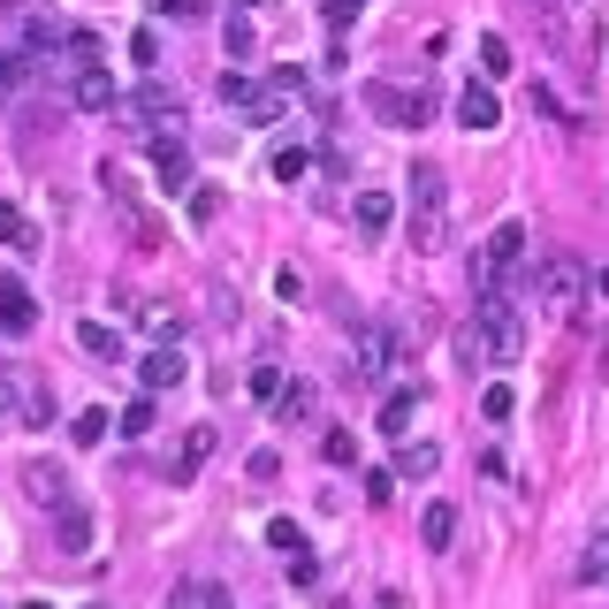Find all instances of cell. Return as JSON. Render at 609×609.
Returning a JSON list of instances; mask_svg holds the SVG:
<instances>
[{
  "label": "cell",
  "instance_id": "6da1fadb",
  "mask_svg": "<svg viewBox=\"0 0 609 609\" xmlns=\"http://www.w3.org/2000/svg\"><path fill=\"white\" fill-rule=\"evenodd\" d=\"M450 244V175L435 160L412 168V252H443Z\"/></svg>",
  "mask_w": 609,
  "mask_h": 609
},
{
  "label": "cell",
  "instance_id": "7a4b0ae2",
  "mask_svg": "<svg viewBox=\"0 0 609 609\" xmlns=\"http://www.w3.org/2000/svg\"><path fill=\"white\" fill-rule=\"evenodd\" d=\"M518 267H526V221H503V229L480 244V260H472V290H480V298H503Z\"/></svg>",
  "mask_w": 609,
  "mask_h": 609
},
{
  "label": "cell",
  "instance_id": "3957f363",
  "mask_svg": "<svg viewBox=\"0 0 609 609\" xmlns=\"http://www.w3.org/2000/svg\"><path fill=\"white\" fill-rule=\"evenodd\" d=\"M533 298L549 304V312H579V298H587V267H579L572 252H549V260L533 267Z\"/></svg>",
  "mask_w": 609,
  "mask_h": 609
},
{
  "label": "cell",
  "instance_id": "277c9868",
  "mask_svg": "<svg viewBox=\"0 0 609 609\" xmlns=\"http://www.w3.org/2000/svg\"><path fill=\"white\" fill-rule=\"evenodd\" d=\"M366 107H374L381 123H397V130H420V123L435 115V100H427L420 84H366Z\"/></svg>",
  "mask_w": 609,
  "mask_h": 609
},
{
  "label": "cell",
  "instance_id": "5b68a950",
  "mask_svg": "<svg viewBox=\"0 0 609 609\" xmlns=\"http://www.w3.org/2000/svg\"><path fill=\"white\" fill-rule=\"evenodd\" d=\"M351 351H358V381H381V374H389V366L404 358V335H397L389 320H358Z\"/></svg>",
  "mask_w": 609,
  "mask_h": 609
},
{
  "label": "cell",
  "instance_id": "8992f818",
  "mask_svg": "<svg viewBox=\"0 0 609 609\" xmlns=\"http://www.w3.org/2000/svg\"><path fill=\"white\" fill-rule=\"evenodd\" d=\"M123 115H130V123H138V130H146V138H168V123H183V100H175V92H168V84H138V92H130V100H123Z\"/></svg>",
  "mask_w": 609,
  "mask_h": 609
},
{
  "label": "cell",
  "instance_id": "52a82bcc",
  "mask_svg": "<svg viewBox=\"0 0 609 609\" xmlns=\"http://www.w3.org/2000/svg\"><path fill=\"white\" fill-rule=\"evenodd\" d=\"M214 443H221L214 427H183V443L168 450V480H175V487H191V480L206 472V457H214Z\"/></svg>",
  "mask_w": 609,
  "mask_h": 609
},
{
  "label": "cell",
  "instance_id": "ba28073f",
  "mask_svg": "<svg viewBox=\"0 0 609 609\" xmlns=\"http://www.w3.org/2000/svg\"><path fill=\"white\" fill-rule=\"evenodd\" d=\"M23 495H31L38 510H61V503H69V472H61L54 457H31V464H23Z\"/></svg>",
  "mask_w": 609,
  "mask_h": 609
},
{
  "label": "cell",
  "instance_id": "9c48e42d",
  "mask_svg": "<svg viewBox=\"0 0 609 609\" xmlns=\"http://www.w3.org/2000/svg\"><path fill=\"white\" fill-rule=\"evenodd\" d=\"M183 374H191V358H183L175 343H152L146 358H138V381H146V397H160V389H175Z\"/></svg>",
  "mask_w": 609,
  "mask_h": 609
},
{
  "label": "cell",
  "instance_id": "30bf717a",
  "mask_svg": "<svg viewBox=\"0 0 609 609\" xmlns=\"http://www.w3.org/2000/svg\"><path fill=\"white\" fill-rule=\"evenodd\" d=\"M69 100H77L84 115H100V107H115V77H107L100 61H84V69L69 77Z\"/></svg>",
  "mask_w": 609,
  "mask_h": 609
},
{
  "label": "cell",
  "instance_id": "8fae6325",
  "mask_svg": "<svg viewBox=\"0 0 609 609\" xmlns=\"http://www.w3.org/2000/svg\"><path fill=\"white\" fill-rule=\"evenodd\" d=\"M457 123H464V130H495V123H503V107H495V84H480V77H472V84L457 92Z\"/></svg>",
  "mask_w": 609,
  "mask_h": 609
},
{
  "label": "cell",
  "instance_id": "7c38bea8",
  "mask_svg": "<svg viewBox=\"0 0 609 609\" xmlns=\"http://www.w3.org/2000/svg\"><path fill=\"white\" fill-rule=\"evenodd\" d=\"M457 366H495V328H487V312H472L464 328H457Z\"/></svg>",
  "mask_w": 609,
  "mask_h": 609
},
{
  "label": "cell",
  "instance_id": "4fadbf2b",
  "mask_svg": "<svg viewBox=\"0 0 609 609\" xmlns=\"http://www.w3.org/2000/svg\"><path fill=\"white\" fill-rule=\"evenodd\" d=\"M152 175H160V191H191V152H183V138H152Z\"/></svg>",
  "mask_w": 609,
  "mask_h": 609
},
{
  "label": "cell",
  "instance_id": "5bb4252c",
  "mask_svg": "<svg viewBox=\"0 0 609 609\" xmlns=\"http://www.w3.org/2000/svg\"><path fill=\"white\" fill-rule=\"evenodd\" d=\"M54 541H61V556H84L92 549V510L84 503H61L54 510Z\"/></svg>",
  "mask_w": 609,
  "mask_h": 609
},
{
  "label": "cell",
  "instance_id": "9a60e30c",
  "mask_svg": "<svg viewBox=\"0 0 609 609\" xmlns=\"http://www.w3.org/2000/svg\"><path fill=\"white\" fill-rule=\"evenodd\" d=\"M351 221H358L366 237H381V229L397 221V198H389V191H358V198H351Z\"/></svg>",
  "mask_w": 609,
  "mask_h": 609
},
{
  "label": "cell",
  "instance_id": "2e32d148",
  "mask_svg": "<svg viewBox=\"0 0 609 609\" xmlns=\"http://www.w3.org/2000/svg\"><path fill=\"white\" fill-rule=\"evenodd\" d=\"M0 328H8V335L38 328V304H31V290H23V283H0Z\"/></svg>",
  "mask_w": 609,
  "mask_h": 609
},
{
  "label": "cell",
  "instance_id": "e0dca14e",
  "mask_svg": "<svg viewBox=\"0 0 609 609\" xmlns=\"http://www.w3.org/2000/svg\"><path fill=\"white\" fill-rule=\"evenodd\" d=\"M435 464H443L435 443H397V464H389V472H397V480H435Z\"/></svg>",
  "mask_w": 609,
  "mask_h": 609
},
{
  "label": "cell",
  "instance_id": "ac0fdd59",
  "mask_svg": "<svg viewBox=\"0 0 609 609\" xmlns=\"http://www.w3.org/2000/svg\"><path fill=\"white\" fill-rule=\"evenodd\" d=\"M77 343H84V358H100V366L123 358V335H115L107 320H77Z\"/></svg>",
  "mask_w": 609,
  "mask_h": 609
},
{
  "label": "cell",
  "instance_id": "d6986e66",
  "mask_svg": "<svg viewBox=\"0 0 609 609\" xmlns=\"http://www.w3.org/2000/svg\"><path fill=\"white\" fill-rule=\"evenodd\" d=\"M312 404H320V397H312V381H283L275 420H283V427H298V420H312Z\"/></svg>",
  "mask_w": 609,
  "mask_h": 609
},
{
  "label": "cell",
  "instance_id": "ffe728a7",
  "mask_svg": "<svg viewBox=\"0 0 609 609\" xmlns=\"http://www.w3.org/2000/svg\"><path fill=\"white\" fill-rule=\"evenodd\" d=\"M412 412H420V397H412V389H397V397L381 404V435H389V443H404V435H412Z\"/></svg>",
  "mask_w": 609,
  "mask_h": 609
},
{
  "label": "cell",
  "instance_id": "44dd1931",
  "mask_svg": "<svg viewBox=\"0 0 609 609\" xmlns=\"http://www.w3.org/2000/svg\"><path fill=\"white\" fill-rule=\"evenodd\" d=\"M579 579L595 587V579H609V518L587 533V549H579Z\"/></svg>",
  "mask_w": 609,
  "mask_h": 609
},
{
  "label": "cell",
  "instance_id": "7402d4cb",
  "mask_svg": "<svg viewBox=\"0 0 609 609\" xmlns=\"http://www.w3.org/2000/svg\"><path fill=\"white\" fill-rule=\"evenodd\" d=\"M420 541H427V549H450V541H457V510H450V503H427V518H420Z\"/></svg>",
  "mask_w": 609,
  "mask_h": 609
},
{
  "label": "cell",
  "instance_id": "603a6c76",
  "mask_svg": "<svg viewBox=\"0 0 609 609\" xmlns=\"http://www.w3.org/2000/svg\"><path fill=\"white\" fill-rule=\"evenodd\" d=\"M510 69H518V61H510V38H495V31H487V38H480V77H487V84H503Z\"/></svg>",
  "mask_w": 609,
  "mask_h": 609
},
{
  "label": "cell",
  "instance_id": "cb8c5ba5",
  "mask_svg": "<svg viewBox=\"0 0 609 609\" xmlns=\"http://www.w3.org/2000/svg\"><path fill=\"white\" fill-rule=\"evenodd\" d=\"M107 435H115V420H107V412H100V404H92V412H77V420H69V443H84V450H92V443H107Z\"/></svg>",
  "mask_w": 609,
  "mask_h": 609
},
{
  "label": "cell",
  "instance_id": "d4e9b609",
  "mask_svg": "<svg viewBox=\"0 0 609 609\" xmlns=\"http://www.w3.org/2000/svg\"><path fill=\"white\" fill-rule=\"evenodd\" d=\"M0 244H8V252H31V244H38L31 221H23V206H8V198H0Z\"/></svg>",
  "mask_w": 609,
  "mask_h": 609
},
{
  "label": "cell",
  "instance_id": "484cf974",
  "mask_svg": "<svg viewBox=\"0 0 609 609\" xmlns=\"http://www.w3.org/2000/svg\"><path fill=\"white\" fill-rule=\"evenodd\" d=\"M168 609H221V587H206V579H183V587L168 595Z\"/></svg>",
  "mask_w": 609,
  "mask_h": 609
},
{
  "label": "cell",
  "instance_id": "4316f807",
  "mask_svg": "<svg viewBox=\"0 0 609 609\" xmlns=\"http://www.w3.org/2000/svg\"><path fill=\"white\" fill-rule=\"evenodd\" d=\"M267 549H283V564H290V556H312V549H304V533L290 526V518H275V526H267Z\"/></svg>",
  "mask_w": 609,
  "mask_h": 609
},
{
  "label": "cell",
  "instance_id": "83f0119b",
  "mask_svg": "<svg viewBox=\"0 0 609 609\" xmlns=\"http://www.w3.org/2000/svg\"><path fill=\"white\" fill-rule=\"evenodd\" d=\"M221 46H229V54L244 61V54L260 46V38H252V15H229V23H221Z\"/></svg>",
  "mask_w": 609,
  "mask_h": 609
},
{
  "label": "cell",
  "instance_id": "f1b7e54d",
  "mask_svg": "<svg viewBox=\"0 0 609 609\" xmlns=\"http://www.w3.org/2000/svg\"><path fill=\"white\" fill-rule=\"evenodd\" d=\"M480 412H487V420H510V412H518V389H510V381H487Z\"/></svg>",
  "mask_w": 609,
  "mask_h": 609
},
{
  "label": "cell",
  "instance_id": "f546056e",
  "mask_svg": "<svg viewBox=\"0 0 609 609\" xmlns=\"http://www.w3.org/2000/svg\"><path fill=\"white\" fill-rule=\"evenodd\" d=\"M152 427H160V420H152V397H138V404L115 420V435H152Z\"/></svg>",
  "mask_w": 609,
  "mask_h": 609
},
{
  "label": "cell",
  "instance_id": "4dcf8cb0",
  "mask_svg": "<svg viewBox=\"0 0 609 609\" xmlns=\"http://www.w3.org/2000/svg\"><path fill=\"white\" fill-rule=\"evenodd\" d=\"M320 457H328V464H358V443H351L343 427H328V435H320Z\"/></svg>",
  "mask_w": 609,
  "mask_h": 609
},
{
  "label": "cell",
  "instance_id": "1f68e13d",
  "mask_svg": "<svg viewBox=\"0 0 609 609\" xmlns=\"http://www.w3.org/2000/svg\"><path fill=\"white\" fill-rule=\"evenodd\" d=\"M304 168H312V152H304V146H283V152H275V183H298Z\"/></svg>",
  "mask_w": 609,
  "mask_h": 609
},
{
  "label": "cell",
  "instance_id": "d6a6232c",
  "mask_svg": "<svg viewBox=\"0 0 609 609\" xmlns=\"http://www.w3.org/2000/svg\"><path fill=\"white\" fill-rule=\"evenodd\" d=\"M15 84H31V61H23V54H8V46H0V100H8V92H15Z\"/></svg>",
  "mask_w": 609,
  "mask_h": 609
},
{
  "label": "cell",
  "instance_id": "836d02e7",
  "mask_svg": "<svg viewBox=\"0 0 609 609\" xmlns=\"http://www.w3.org/2000/svg\"><path fill=\"white\" fill-rule=\"evenodd\" d=\"M221 100H229V107H252L260 84H252V77H221Z\"/></svg>",
  "mask_w": 609,
  "mask_h": 609
},
{
  "label": "cell",
  "instance_id": "e575fe53",
  "mask_svg": "<svg viewBox=\"0 0 609 609\" xmlns=\"http://www.w3.org/2000/svg\"><path fill=\"white\" fill-rule=\"evenodd\" d=\"M252 397H283V366H275V358L252 366Z\"/></svg>",
  "mask_w": 609,
  "mask_h": 609
},
{
  "label": "cell",
  "instance_id": "d590c367",
  "mask_svg": "<svg viewBox=\"0 0 609 609\" xmlns=\"http://www.w3.org/2000/svg\"><path fill=\"white\" fill-rule=\"evenodd\" d=\"M320 15H328V31H343V23H358V15H366V0H328Z\"/></svg>",
  "mask_w": 609,
  "mask_h": 609
},
{
  "label": "cell",
  "instance_id": "8d00e7d4",
  "mask_svg": "<svg viewBox=\"0 0 609 609\" xmlns=\"http://www.w3.org/2000/svg\"><path fill=\"white\" fill-rule=\"evenodd\" d=\"M138 328H152V335H168V328H175V312H168V304H138Z\"/></svg>",
  "mask_w": 609,
  "mask_h": 609
},
{
  "label": "cell",
  "instance_id": "74e56055",
  "mask_svg": "<svg viewBox=\"0 0 609 609\" xmlns=\"http://www.w3.org/2000/svg\"><path fill=\"white\" fill-rule=\"evenodd\" d=\"M221 214V191H191V221H214Z\"/></svg>",
  "mask_w": 609,
  "mask_h": 609
},
{
  "label": "cell",
  "instance_id": "f35d334b",
  "mask_svg": "<svg viewBox=\"0 0 609 609\" xmlns=\"http://www.w3.org/2000/svg\"><path fill=\"white\" fill-rule=\"evenodd\" d=\"M397 495V472H366V503H389Z\"/></svg>",
  "mask_w": 609,
  "mask_h": 609
},
{
  "label": "cell",
  "instance_id": "ab89813d",
  "mask_svg": "<svg viewBox=\"0 0 609 609\" xmlns=\"http://www.w3.org/2000/svg\"><path fill=\"white\" fill-rule=\"evenodd\" d=\"M130 61H146V69L160 61V38H152V31H138V38H130Z\"/></svg>",
  "mask_w": 609,
  "mask_h": 609
},
{
  "label": "cell",
  "instance_id": "60d3db41",
  "mask_svg": "<svg viewBox=\"0 0 609 609\" xmlns=\"http://www.w3.org/2000/svg\"><path fill=\"white\" fill-rule=\"evenodd\" d=\"M160 8H168V15H206L214 0H160Z\"/></svg>",
  "mask_w": 609,
  "mask_h": 609
},
{
  "label": "cell",
  "instance_id": "b9f144b4",
  "mask_svg": "<svg viewBox=\"0 0 609 609\" xmlns=\"http://www.w3.org/2000/svg\"><path fill=\"white\" fill-rule=\"evenodd\" d=\"M8 404H23V397H15V381H0V412H8Z\"/></svg>",
  "mask_w": 609,
  "mask_h": 609
},
{
  "label": "cell",
  "instance_id": "7bdbcfd3",
  "mask_svg": "<svg viewBox=\"0 0 609 609\" xmlns=\"http://www.w3.org/2000/svg\"><path fill=\"white\" fill-rule=\"evenodd\" d=\"M0 8H15V15H31V8H46V0H0Z\"/></svg>",
  "mask_w": 609,
  "mask_h": 609
},
{
  "label": "cell",
  "instance_id": "ee69618b",
  "mask_svg": "<svg viewBox=\"0 0 609 609\" xmlns=\"http://www.w3.org/2000/svg\"><path fill=\"white\" fill-rule=\"evenodd\" d=\"M595 290H602V298H609V267H602V275H595Z\"/></svg>",
  "mask_w": 609,
  "mask_h": 609
},
{
  "label": "cell",
  "instance_id": "f6af8a7d",
  "mask_svg": "<svg viewBox=\"0 0 609 609\" xmlns=\"http://www.w3.org/2000/svg\"><path fill=\"white\" fill-rule=\"evenodd\" d=\"M15 609H54V602H38V595H31V602H15Z\"/></svg>",
  "mask_w": 609,
  "mask_h": 609
},
{
  "label": "cell",
  "instance_id": "bcb514c9",
  "mask_svg": "<svg viewBox=\"0 0 609 609\" xmlns=\"http://www.w3.org/2000/svg\"><path fill=\"white\" fill-rule=\"evenodd\" d=\"M252 8H260V0H252Z\"/></svg>",
  "mask_w": 609,
  "mask_h": 609
}]
</instances>
